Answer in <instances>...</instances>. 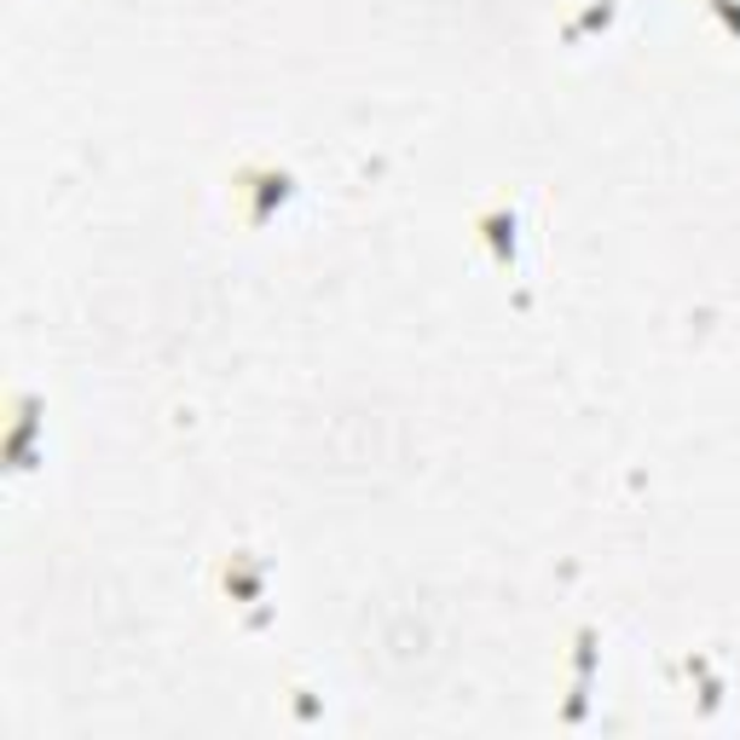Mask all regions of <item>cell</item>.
<instances>
[{"label":"cell","mask_w":740,"mask_h":740,"mask_svg":"<svg viewBox=\"0 0 740 740\" xmlns=\"http://www.w3.org/2000/svg\"><path fill=\"white\" fill-rule=\"evenodd\" d=\"M475 232L498 249V261H503V267L515 261V209H492V215H480V220H475Z\"/></svg>","instance_id":"2"},{"label":"cell","mask_w":740,"mask_h":740,"mask_svg":"<svg viewBox=\"0 0 740 740\" xmlns=\"http://www.w3.org/2000/svg\"><path fill=\"white\" fill-rule=\"evenodd\" d=\"M290 197H295V180L284 168H272V163H249V168L232 174V202H238L243 226H267Z\"/></svg>","instance_id":"1"},{"label":"cell","mask_w":740,"mask_h":740,"mask_svg":"<svg viewBox=\"0 0 740 740\" xmlns=\"http://www.w3.org/2000/svg\"><path fill=\"white\" fill-rule=\"evenodd\" d=\"M706 7L729 23V35H740V7H734V0H706Z\"/></svg>","instance_id":"3"}]
</instances>
